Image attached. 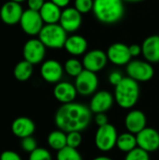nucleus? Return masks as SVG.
<instances>
[{
    "label": "nucleus",
    "instance_id": "412c9836",
    "mask_svg": "<svg viewBox=\"0 0 159 160\" xmlns=\"http://www.w3.org/2000/svg\"><path fill=\"white\" fill-rule=\"evenodd\" d=\"M87 40L81 35H71L67 37L65 43V50L73 56H80L86 53Z\"/></svg>",
    "mask_w": 159,
    "mask_h": 160
},
{
    "label": "nucleus",
    "instance_id": "7c9ffc66",
    "mask_svg": "<svg viewBox=\"0 0 159 160\" xmlns=\"http://www.w3.org/2000/svg\"><path fill=\"white\" fill-rule=\"evenodd\" d=\"M29 160H52V158L51 153L47 149L37 147L29 154Z\"/></svg>",
    "mask_w": 159,
    "mask_h": 160
},
{
    "label": "nucleus",
    "instance_id": "9b49d317",
    "mask_svg": "<svg viewBox=\"0 0 159 160\" xmlns=\"http://www.w3.org/2000/svg\"><path fill=\"white\" fill-rule=\"evenodd\" d=\"M138 147L152 153L159 148V132L153 128H145L136 135Z\"/></svg>",
    "mask_w": 159,
    "mask_h": 160
},
{
    "label": "nucleus",
    "instance_id": "a878e982",
    "mask_svg": "<svg viewBox=\"0 0 159 160\" xmlns=\"http://www.w3.org/2000/svg\"><path fill=\"white\" fill-rule=\"evenodd\" d=\"M84 69L82 62H81L80 60L76 59V58H69L65 62L64 65V70L65 72L69 75L70 77H78L82 70Z\"/></svg>",
    "mask_w": 159,
    "mask_h": 160
},
{
    "label": "nucleus",
    "instance_id": "c85d7f7f",
    "mask_svg": "<svg viewBox=\"0 0 159 160\" xmlns=\"http://www.w3.org/2000/svg\"><path fill=\"white\" fill-rule=\"evenodd\" d=\"M125 160H150V156L146 151L140 147H136L134 150L127 154Z\"/></svg>",
    "mask_w": 159,
    "mask_h": 160
},
{
    "label": "nucleus",
    "instance_id": "f3484780",
    "mask_svg": "<svg viewBox=\"0 0 159 160\" xmlns=\"http://www.w3.org/2000/svg\"><path fill=\"white\" fill-rule=\"evenodd\" d=\"M147 119L143 112L140 110H132L128 112L125 118V126L128 132L137 135L146 128Z\"/></svg>",
    "mask_w": 159,
    "mask_h": 160
},
{
    "label": "nucleus",
    "instance_id": "dca6fc26",
    "mask_svg": "<svg viewBox=\"0 0 159 160\" xmlns=\"http://www.w3.org/2000/svg\"><path fill=\"white\" fill-rule=\"evenodd\" d=\"M114 97L109 91H98L96 92L90 101L89 108L91 112L95 114L97 113H106L113 105Z\"/></svg>",
    "mask_w": 159,
    "mask_h": 160
},
{
    "label": "nucleus",
    "instance_id": "4be33fe9",
    "mask_svg": "<svg viewBox=\"0 0 159 160\" xmlns=\"http://www.w3.org/2000/svg\"><path fill=\"white\" fill-rule=\"evenodd\" d=\"M38 12L45 24H52L59 23L62 9L52 1H46Z\"/></svg>",
    "mask_w": 159,
    "mask_h": 160
},
{
    "label": "nucleus",
    "instance_id": "2eb2a0df",
    "mask_svg": "<svg viewBox=\"0 0 159 160\" xmlns=\"http://www.w3.org/2000/svg\"><path fill=\"white\" fill-rule=\"evenodd\" d=\"M106 53L108 60L116 66H127L132 58L128 46L121 42L112 44L108 48Z\"/></svg>",
    "mask_w": 159,
    "mask_h": 160
},
{
    "label": "nucleus",
    "instance_id": "e433bc0d",
    "mask_svg": "<svg viewBox=\"0 0 159 160\" xmlns=\"http://www.w3.org/2000/svg\"><path fill=\"white\" fill-rule=\"evenodd\" d=\"M128 48H129V52H130L131 57H137V56H139L141 53H142V45L132 44V45L128 46Z\"/></svg>",
    "mask_w": 159,
    "mask_h": 160
},
{
    "label": "nucleus",
    "instance_id": "0eeeda50",
    "mask_svg": "<svg viewBox=\"0 0 159 160\" xmlns=\"http://www.w3.org/2000/svg\"><path fill=\"white\" fill-rule=\"evenodd\" d=\"M78 94L83 97L94 95L98 87V78L97 73L83 69L82 72L75 78L74 83Z\"/></svg>",
    "mask_w": 159,
    "mask_h": 160
},
{
    "label": "nucleus",
    "instance_id": "473e14b6",
    "mask_svg": "<svg viewBox=\"0 0 159 160\" xmlns=\"http://www.w3.org/2000/svg\"><path fill=\"white\" fill-rule=\"evenodd\" d=\"M0 160H22V158L15 151L6 150V151H3L1 153Z\"/></svg>",
    "mask_w": 159,
    "mask_h": 160
},
{
    "label": "nucleus",
    "instance_id": "2f4dec72",
    "mask_svg": "<svg viewBox=\"0 0 159 160\" xmlns=\"http://www.w3.org/2000/svg\"><path fill=\"white\" fill-rule=\"evenodd\" d=\"M21 147L24 152L30 154V153H32L34 150H36L37 148V142L36 139L33 136L26 137V138L22 139Z\"/></svg>",
    "mask_w": 159,
    "mask_h": 160
},
{
    "label": "nucleus",
    "instance_id": "7ed1b4c3",
    "mask_svg": "<svg viewBox=\"0 0 159 160\" xmlns=\"http://www.w3.org/2000/svg\"><path fill=\"white\" fill-rule=\"evenodd\" d=\"M114 100L123 109L133 108L140 98L139 82L127 77H124L114 89Z\"/></svg>",
    "mask_w": 159,
    "mask_h": 160
},
{
    "label": "nucleus",
    "instance_id": "f8f14e48",
    "mask_svg": "<svg viewBox=\"0 0 159 160\" xmlns=\"http://www.w3.org/2000/svg\"><path fill=\"white\" fill-rule=\"evenodd\" d=\"M64 72V66L54 59L44 61L40 67V75L42 79L49 83H58L61 81Z\"/></svg>",
    "mask_w": 159,
    "mask_h": 160
},
{
    "label": "nucleus",
    "instance_id": "39448f33",
    "mask_svg": "<svg viewBox=\"0 0 159 160\" xmlns=\"http://www.w3.org/2000/svg\"><path fill=\"white\" fill-rule=\"evenodd\" d=\"M117 138V130L112 124L99 127L95 135L96 147L101 152H109L116 146Z\"/></svg>",
    "mask_w": 159,
    "mask_h": 160
},
{
    "label": "nucleus",
    "instance_id": "c756f323",
    "mask_svg": "<svg viewBox=\"0 0 159 160\" xmlns=\"http://www.w3.org/2000/svg\"><path fill=\"white\" fill-rule=\"evenodd\" d=\"M94 7V0H75L74 8L81 13L86 14L93 10Z\"/></svg>",
    "mask_w": 159,
    "mask_h": 160
},
{
    "label": "nucleus",
    "instance_id": "9d476101",
    "mask_svg": "<svg viewBox=\"0 0 159 160\" xmlns=\"http://www.w3.org/2000/svg\"><path fill=\"white\" fill-rule=\"evenodd\" d=\"M108 61L109 60L107 57V53L104 51L95 49L87 52L84 54L82 65L84 69L97 73L106 67Z\"/></svg>",
    "mask_w": 159,
    "mask_h": 160
},
{
    "label": "nucleus",
    "instance_id": "58836bf2",
    "mask_svg": "<svg viewBox=\"0 0 159 160\" xmlns=\"http://www.w3.org/2000/svg\"><path fill=\"white\" fill-rule=\"evenodd\" d=\"M93 160H113V159H112L111 158L106 157V156H99V157L95 158Z\"/></svg>",
    "mask_w": 159,
    "mask_h": 160
},
{
    "label": "nucleus",
    "instance_id": "1a4fd4ad",
    "mask_svg": "<svg viewBox=\"0 0 159 160\" xmlns=\"http://www.w3.org/2000/svg\"><path fill=\"white\" fill-rule=\"evenodd\" d=\"M23 60L31 63L32 65H37L41 63L46 55V47L39 40V38L28 39L22 48Z\"/></svg>",
    "mask_w": 159,
    "mask_h": 160
},
{
    "label": "nucleus",
    "instance_id": "cd10ccee",
    "mask_svg": "<svg viewBox=\"0 0 159 160\" xmlns=\"http://www.w3.org/2000/svg\"><path fill=\"white\" fill-rule=\"evenodd\" d=\"M82 142V134L79 131H72L67 133V146L77 149Z\"/></svg>",
    "mask_w": 159,
    "mask_h": 160
},
{
    "label": "nucleus",
    "instance_id": "a211bd4d",
    "mask_svg": "<svg viewBox=\"0 0 159 160\" xmlns=\"http://www.w3.org/2000/svg\"><path fill=\"white\" fill-rule=\"evenodd\" d=\"M77 95L78 92L75 85L68 82H59L53 88V96L55 99L62 104L74 102Z\"/></svg>",
    "mask_w": 159,
    "mask_h": 160
},
{
    "label": "nucleus",
    "instance_id": "ddd939ff",
    "mask_svg": "<svg viewBox=\"0 0 159 160\" xmlns=\"http://www.w3.org/2000/svg\"><path fill=\"white\" fill-rule=\"evenodd\" d=\"M23 11L20 3L8 0L4 3L0 8V19L7 25H14L20 23Z\"/></svg>",
    "mask_w": 159,
    "mask_h": 160
},
{
    "label": "nucleus",
    "instance_id": "f257e3e1",
    "mask_svg": "<svg viewBox=\"0 0 159 160\" xmlns=\"http://www.w3.org/2000/svg\"><path fill=\"white\" fill-rule=\"evenodd\" d=\"M92 112L86 105L71 102L62 104L54 115V123L58 129L68 133L82 132L86 129L92 120Z\"/></svg>",
    "mask_w": 159,
    "mask_h": 160
},
{
    "label": "nucleus",
    "instance_id": "aec40b11",
    "mask_svg": "<svg viewBox=\"0 0 159 160\" xmlns=\"http://www.w3.org/2000/svg\"><path fill=\"white\" fill-rule=\"evenodd\" d=\"M142 55L144 59L151 63L156 64L159 62V36L152 35L146 38L142 44Z\"/></svg>",
    "mask_w": 159,
    "mask_h": 160
},
{
    "label": "nucleus",
    "instance_id": "b1692460",
    "mask_svg": "<svg viewBox=\"0 0 159 160\" xmlns=\"http://www.w3.org/2000/svg\"><path fill=\"white\" fill-rule=\"evenodd\" d=\"M34 65L27 62L26 60H22L16 64L13 69V75L15 79L19 82H26L33 75Z\"/></svg>",
    "mask_w": 159,
    "mask_h": 160
},
{
    "label": "nucleus",
    "instance_id": "ea45409f",
    "mask_svg": "<svg viewBox=\"0 0 159 160\" xmlns=\"http://www.w3.org/2000/svg\"><path fill=\"white\" fill-rule=\"evenodd\" d=\"M124 1H127V2H132V3H135V2H142V1H144V0H124Z\"/></svg>",
    "mask_w": 159,
    "mask_h": 160
},
{
    "label": "nucleus",
    "instance_id": "f704fd0d",
    "mask_svg": "<svg viewBox=\"0 0 159 160\" xmlns=\"http://www.w3.org/2000/svg\"><path fill=\"white\" fill-rule=\"evenodd\" d=\"M27 6L29 9L39 11V9L42 8V6L45 4V0H26Z\"/></svg>",
    "mask_w": 159,
    "mask_h": 160
},
{
    "label": "nucleus",
    "instance_id": "bb28decb",
    "mask_svg": "<svg viewBox=\"0 0 159 160\" xmlns=\"http://www.w3.org/2000/svg\"><path fill=\"white\" fill-rule=\"evenodd\" d=\"M56 160H83L82 155L75 148L66 146L57 152Z\"/></svg>",
    "mask_w": 159,
    "mask_h": 160
},
{
    "label": "nucleus",
    "instance_id": "f03ea898",
    "mask_svg": "<svg viewBox=\"0 0 159 160\" xmlns=\"http://www.w3.org/2000/svg\"><path fill=\"white\" fill-rule=\"evenodd\" d=\"M93 13L97 20L105 24H113L125 14L124 0H94Z\"/></svg>",
    "mask_w": 159,
    "mask_h": 160
},
{
    "label": "nucleus",
    "instance_id": "20e7f679",
    "mask_svg": "<svg viewBox=\"0 0 159 160\" xmlns=\"http://www.w3.org/2000/svg\"><path fill=\"white\" fill-rule=\"evenodd\" d=\"M39 40L50 49H62L67 38V33L59 23L44 24L38 34Z\"/></svg>",
    "mask_w": 159,
    "mask_h": 160
},
{
    "label": "nucleus",
    "instance_id": "72a5a7b5",
    "mask_svg": "<svg viewBox=\"0 0 159 160\" xmlns=\"http://www.w3.org/2000/svg\"><path fill=\"white\" fill-rule=\"evenodd\" d=\"M124 79V76L122 75V73L120 71H117V70H114V71H112L109 75V82L112 85H113L114 87L119 84L121 82V81Z\"/></svg>",
    "mask_w": 159,
    "mask_h": 160
},
{
    "label": "nucleus",
    "instance_id": "5701e85b",
    "mask_svg": "<svg viewBox=\"0 0 159 160\" xmlns=\"http://www.w3.org/2000/svg\"><path fill=\"white\" fill-rule=\"evenodd\" d=\"M116 147L120 151L127 153V154L129 153L130 151L134 150L136 147H138L136 135H134L128 131L118 135L117 142H116Z\"/></svg>",
    "mask_w": 159,
    "mask_h": 160
},
{
    "label": "nucleus",
    "instance_id": "4468645a",
    "mask_svg": "<svg viewBox=\"0 0 159 160\" xmlns=\"http://www.w3.org/2000/svg\"><path fill=\"white\" fill-rule=\"evenodd\" d=\"M82 14H81L74 7H67L62 10L59 24L67 33L76 32L82 25Z\"/></svg>",
    "mask_w": 159,
    "mask_h": 160
},
{
    "label": "nucleus",
    "instance_id": "4c0bfd02",
    "mask_svg": "<svg viewBox=\"0 0 159 160\" xmlns=\"http://www.w3.org/2000/svg\"><path fill=\"white\" fill-rule=\"evenodd\" d=\"M50 1H52V3H54L55 5H57L61 8H67L68 4L70 3V0H50Z\"/></svg>",
    "mask_w": 159,
    "mask_h": 160
},
{
    "label": "nucleus",
    "instance_id": "6e6552de",
    "mask_svg": "<svg viewBox=\"0 0 159 160\" xmlns=\"http://www.w3.org/2000/svg\"><path fill=\"white\" fill-rule=\"evenodd\" d=\"M44 24L39 12L29 8L23 11L20 21L22 30L28 36H38Z\"/></svg>",
    "mask_w": 159,
    "mask_h": 160
},
{
    "label": "nucleus",
    "instance_id": "393cba45",
    "mask_svg": "<svg viewBox=\"0 0 159 160\" xmlns=\"http://www.w3.org/2000/svg\"><path fill=\"white\" fill-rule=\"evenodd\" d=\"M47 142L52 149L58 152L67 146V133L60 129L53 130L48 135Z\"/></svg>",
    "mask_w": 159,
    "mask_h": 160
},
{
    "label": "nucleus",
    "instance_id": "6ab92c4d",
    "mask_svg": "<svg viewBox=\"0 0 159 160\" xmlns=\"http://www.w3.org/2000/svg\"><path fill=\"white\" fill-rule=\"evenodd\" d=\"M36 130V125L34 121L25 116H20L16 118L11 124V131L14 136L23 139L30 137Z\"/></svg>",
    "mask_w": 159,
    "mask_h": 160
},
{
    "label": "nucleus",
    "instance_id": "c9c22d12",
    "mask_svg": "<svg viewBox=\"0 0 159 160\" xmlns=\"http://www.w3.org/2000/svg\"><path fill=\"white\" fill-rule=\"evenodd\" d=\"M95 123L98 128L109 124L108 117H107L106 113H97L95 115Z\"/></svg>",
    "mask_w": 159,
    "mask_h": 160
},
{
    "label": "nucleus",
    "instance_id": "a19ab883",
    "mask_svg": "<svg viewBox=\"0 0 159 160\" xmlns=\"http://www.w3.org/2000/svg\"><path fill=\"white\" fill-rule=\"evenodd\" d=\"M10 1H13V2H17V3H22V2H24V1H26V0H10Z\"/></svg>",
    "mask_w": 159,
    "mask_h": 160
},
{
    "label": "nucleus",
    "instance_id": "423d86ee",
    "mask_svg": "<svg viewBox=\"0 0 159 160\" xmlns=\"http://www.w3.org/2000/svg\"><path fill=\"white\" fill-rule=\"evenodd\" d=\"M127 73L129 78L135 80L136 82H148L155 74L154 68L151 63L146 60H131L127 65Z\"/></svg>",
    "mask_w": 159,
    "mask_h": 160
}]
</instances>
